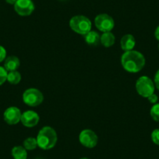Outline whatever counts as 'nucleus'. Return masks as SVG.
<instances>
[{
  "label": "nucleus",
  "mask_w": 159,
  "mask_h": 159,
  "mask_svg": "<svg viewBox=\"0 0 159 159\" xmlns=\"http://www.w3.org/2000/svg\"><path fill=\"white\" fill-rule=\"evenodd\" d=\"M100 42L105 48H109L116 42V37L111 31L105 32L101 35Z\"/></svg>",
  "instance_id": "4468645a"
},
{
  "label": "nucleus",
  "mask_w": 159,
  "mask_h": 159,
  "mask_svg": "<svg viewBox=\"0 0 159 159\" xmlns=\"http://www.w3.org/2000/svg\"><path fill=\"white\" fill-rule=\"evenodd\" d=\"M94 24L100 31L105 33L111 31L115 27V21L113 18L107 13H101L96 16Z\"/></svg>",
  "instance_id": "423d86ee"
},
{
  "label": "nucleus",
  "mask_w": 159,
  "mask_h": 159,
  "mask_svg": "<svg viewBox=\"0 0 159 159\" xmlns=\"http://www.w3.org/2000/svg\"><path fill=\"white\" fill-rule=\"evenodd\" d=\"M5 1L7 2V3L10 4V5L14 6V4L16 3V2L17 1V0H5Z\"/></svg>",
  "instance_id": "393cba45"
},
{
  "label": "nucleus",
  "mask_w": 159,
  "mask_h": 159,
  "mask_svg": "<svg viewBox=\"0 0 159 159\" xmlns=\"http://www.w3.org/2000/svg\"><path fill=\"white\" fill-rule=\"evenodd\" d=\"M136 91L141 97L148 98L151 94H154L155 85L154 81L147 76H142L136 82Z\"/></svg>",
  "instance_id": "20e7f679"
},
{
  "label": "nucleus",
  "mask_w": 159,
  "mask_h": 159,
  "mask_svg": "<svg viewBox=\"0 0 159 159\" xmlns=\"http://www.w3.org/2000/svg\"><path fill=\"white\" fill-rule=\"evenodd\" d=\"M157 48H158V50H159V44H158V45H157Z\"/></svg>",
  "instance_id": "bb28decb"
},
{
  "label": "nucleus",
  "mask_w": 159,
  "mask_h": 159,
  "mask_svg": "<svg viewBox=\"0 0 159 159\" xmlns=\"http://www.w3.org/2000/svg\"><path fill=\"white\" fill-rule=\"evenodd\" d=\"M79 141L87 148H94L97 146L98 137L97 134L90 129H84L79 135Z\"/></svg>",
  "instance_id": "0eeeda50"
},
{
  "label": "nucleus",
  "mask_w": 159,
  "mask_h": 159,
  "mask_svg": "<svg viewBox=\"0 0 159 159\" xmlns=\"http://www.w3.org/2000/svg\"><path fill=\"white\" fill-rule=\"evenodd\" d=\"M21 80V74L17 70L8 72L7 75V81L11 84H18Z\"/></svg>",
  "instance_id": "dca6fc26"
},
{
  "label": "nucleus",
  "mask_w": 159,
  "mask_h": 159,
  "mask_svg": "<svg viewBox=\"0 0 159 159\" xmlns=\"http://www.w3.org/2000/svg\"><path fill=\"white\" fill-rule=\"evenodd\" d=\"M23 101L30 107H37L43 102L44 95L36 88H28L23 94Z\"/></svg>",
  "instance_id": "39448f33"
},
{
  "label": "nucleus",
  "mask_w": 159,
  "mask_h": 159,
  "mask_svg": "<svg viewBox=\"0 0 159 159\" xmlns=\"http://www.w3.org/2000/svg\"><path fill=\"white\" fill-rule=\"evenodd\" d=\"M150 115L153 120L155 122H159V103H156L152 105L150 110Z\"/></svg>",
  "instance_id": "a211bd4d"
},
{
  "label": "nucleus",
  "mask_w": 159,
  "mask_h": 159,
  "mask_svg": "<svg viewBox=\"0 0 159 159\" xmlns=\"http://www.w3.org/2000/svg\"><path fill=\"white\" fill-rule=\"evenodd\" d=\"M38 159H40V158H38Z\"/></svg>",
  "instance_id": "cd10ccee"
},
{
  "label": "nucleus",
  "mask_w": 159,
  "mask_h": 159,
  "mask_svg": "<svg viewBox=\"0 0 159 159\" xmlns=\"http://www.w3.org/2000/svg\"><path fill=\"white\" fill-rule=\"evenodd\" d=\"M70 27L76 33L85 35L91 30L92 24L89 18L87 16L83 15H76L70 19Z\"/></svg>",
  "instance_id": "7ed1b4c3"
},
{
  "label": "nucleus",
  "mask_w": 159,
  "mask_h": 159,
  "mask_svg": "<svg viewBox=\"0 0 159 159\" xmlns=\"http://www.w3.org/2000/svg\"><path fill=\"white\" fill-rule=\"evenodd\" d=\"M39 120V115L33 110H27V111H24V113H22L20 119V122L22 123V124L26 127L29 128L34 127L38 125Z\"/></svg>",
  "instance_id": "9d476101"
},
{
  "label": "nucleus",
  "mask_w": 159,
  "mask_h": 159,
  "mask_svg": "<svg viewBox=\"0 0 159 159\" xmlns=\"http://www.w3.org/2000/svg\"><path fill=\"white\" fill-rule=\"evenodd\" d=\"M8 71L4 68V66H0V86H2L6 81H7Z\"/></svg>",
  "instance_id": "6ab92c4d"
},
{
  "label": "nucleus",
  "mask_w": 159,
  "mask_h": 159,
  "mask_svg": "<svg viewBox=\"0 0 159 159\" xmlns=\"http://www.w3.org/2000/svg\"><path fill=\"white\" fill-rule=\"evenodd\" d=\"M148 100L149 101L150 103L154 105V104L157 103V101H158V97H157V94H154H154H151V95L148 98Z\"/></svg>",
  "instance_id": "4be33fe9"
},
{
  "label": "nucleus",
  "mask_w": 159,
  "mask_h": 159,
  "mask_svg": "<svg viewBox=\"0 0 159 159\" xmlns=\"http://www.w3.org/2000/svg\"><path fill=\"white\" fill-rule=\"evenodd\" d=\"M154 83L155 85V88L159 91V70L156 72L154 78Z\"/></svg>",
  "instance_id": "5701e85b"
},
{
  "label": "nucleus",
  "mask_w": 159,
  "mask_h": 159,
  "mask_svg": "<svg viewBox=\"0 0 159 159\" xmlns=\"http://www.w3.org/2000/svg\"><path fill=\"white\" fill-rule=\"evenodd\" d=\"M84 36V40L88 45L91 46H96L100 42L101 35L95 30H90Z\"/></svg>",
  "instance_id": "ddd939ff"
},
{
  "label": "nucleus",
  "mask_w": 159,
  "mask_h": 159,
  "mask_svg": "<svg viewBox=\"0 0 159 159\" xmlns=\"http://www.w3.org/2000/svg\"><path fill=\"white\" fill-rule=\"evenodd\" d=\"M20 66V61L19 58L15 56H10L6 58L4 62V68L8 72L17 70Z\"/></svg>",
  "instance_id": "f8f14e48"
},
{
  "label": "nucleus",
  "mask_w": 159,
  "mask_h": 159,
  "mask_svg": "<svg viewBox=\"0 0 159 159\" xmlns=\"http://www.w3.org/2000/svg\"><path fill=\"white\" fill-rule=\"evenodd\" d=\"M154 37H155L156 39L159 42V26H157L155 29V31H154Z\"/></svg>",
  "instance_id": "b1692460"
},
{
  "label": "nucleus",
  "mask_w": 159,
  "mask_h": 159,
  "mask_svg": "<svg viewBox=\"0 0 159 159\" xmlns=\"http://www.w3.org/2000/svg\"><path fill=\"white\" fill-rule=\"evenodd\" d=\"M11 154L13 159H27V151L24 146H15L11 151Z\"/></svg>",
  "instance_id": "2eb2a0df"
},
{
  "label": "nucleus",
  "mask_w": 159,
  "mask_h": 159,
  "mask_svg": "<svg viewBox=\"0 0 159 159\" xmlns=\"http://www.w3.org/2000/svg\"><path fill=\"white\" fill-rule=\"evenodd\" d=\"M120 46H121L122 49L125 52L134 50V48L136 46V39L134 37V35L130 34H125L121 38Z\"/></svg>",
  "instance_id": "9b49d317"
},
{
  "label": "nucleus",
  "mask_w": 159,
  "mask_h": 159,
  "mask_svg": "<svg viewBox=\"0 0 159 159\" xmlns=\"http://www.w3.org/2000/svg\"><path fill=\"white\" fill-rule=\"evenodd\" d=\"M146 59L141 52L135 50L125 52L121 56V64L126 71L136 73L143 70Z\"/></svg>",
  "instance_id": "f257e3e1"
},
{
  "label": "nucleus",
  "mask_w": 159,
  "mask_h": 159,
  "mask_svg": "<svg viewBox=\"0 0 159 159\" xmlns=\"http://www.w3.org/2000/svg\"><path fill=\"white\" fill-rule=\"evenodd\" d=\"M38 147L42 150H50L56 146L58 140L56 131L51 126H44L36 137Z\"/></svg>",
  "instance_id": "f03ea898"
},
{
  "label": "nucleus",
  "mask_w": 159,
  "mask_h": 159,
  "mask_svg": "<svg viewBox=\"0 0 159 159\" xmlns=\"http://www.w3.org/2000/svg\"><path fill=\"white\" fill-rule=\"evenodd\" d=\"M23 146L25 148L27 151H33V150L36 149L38 147V142H37V139L35 137H27L25 139L23 143Z\"/></svg>",
  "instance_id": "f3484780"
},
{
  "label": "nucleus",
  "mask_w": 159,
  "mask_h": 159,
  "mask_svg": "<svg viewBox=\"0 0 159 159\" xmlns=\"http://www.w3.org/2000/svg\"><path fill=\"white\" fill-rule=\"evenodd\" d=\"M7 58V50L3 46L0 45V62L5 61Z\"/></svg>",
  "instance_id": "412c9836"
},
{
  "label": "nucleus",
  "mask_w": 159,
  "mask_h": 159,
  "mask_svg": "<svg viewBox=\"0 0 159 159\" xmlns=\"http://www.w3.org/2000/svg\"><path fill=\"white\" fill-rule=\"evenodd\" d=\"M151 137L153 143H154V144L158 145L159 146V128L154 129V130L152 131Z\"/></svg>",
  "instance_id": "aec40b11"
},
{
  "label": "nucleus",
  "mask_w": 159,
  "mask_h": 159,
  "mask_svg": "<svg viewBox=\"0 0 159 159\" xmlns=\"http://www.w3.org/2000/svg\"><path fill=\"white\" fill-rule=\"evenodd\" d=\"M80 159H90V158H88V157H81V158H80Z\"/></svg>",
  "instance_id": "a878e982"
},
{
  "label": "nucleus",
  "mask_w": 159,
  "mask_h": 159,
  "mask_svg": "<svg viewBox=\"0 0 159 159\" xmlns=\"http://www.w3.org/2000/svg\"><path fill=\"white\" fill-rule=\"evenodd\" d=\"M34 9V3L32 0H17L14 4V10L21 16H30Z\"/></svg>",
  "instance_id": "6e6552de"
},
{
  "label": "nucleus",
  "mask_w": 159,
  "mask_h": 159,
  "mask_svg": "<svg viewBox=\"0 0 159 159\" xmlns=\"http://www.w3.org/2000/svg\"><path fill=\"white\" fill-rule=\"evenodd\" d=\"M22 113L17 107H9L3 113L4 121L8 125H16L20 122Z\"/></svg>",
  "instance_id": "1a4fd4ad"
}]
</instances>
